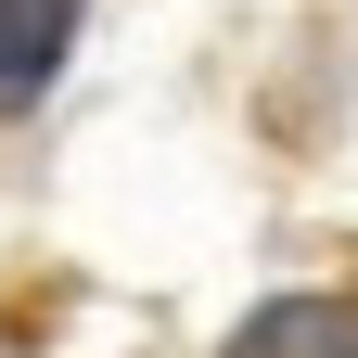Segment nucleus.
<instances>
[{
	"label": "nucleus",
	"instance_id": "f03ea898",
	"mask_svg": "<svg viewBox=\"0 0 358 358\" xmlns=\"http://www.w3.org/2000/svg\"><path fill=\"white\" fill-rule=\"evenodd\" d=\"M64 38H77V0H0V103H26L64 64Z\"/></svg>",
	"mask_w": 358,
	"mask_h": 358
},
{
	"label": "nucleus",
	"instance_id": "f257e3e1",
	"mask_svg": "<svg viewBox=\"0 0 358 358\" xmlns=\"http://www.w3.org/2000/svg\"><path fill=\"white\" fill-rule=\"evenodd\" d=\"M231 358H358V307H333V294H282V307H256V320L231 333Z\"/></svg>",
	"mask_w": 358,
	"mask_h": 358
}]
</instances>
